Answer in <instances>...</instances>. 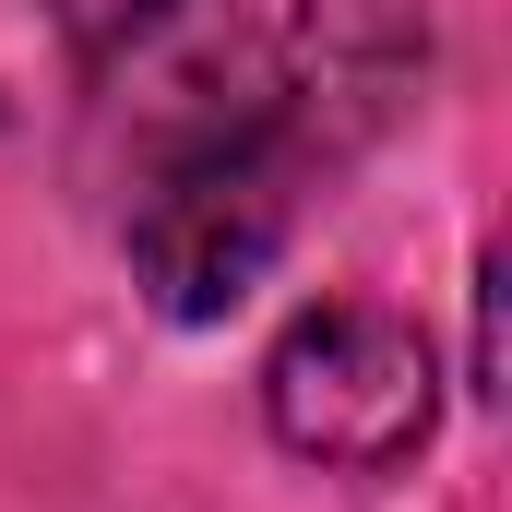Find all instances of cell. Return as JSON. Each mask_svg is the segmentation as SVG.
Returning <instances> with one entry per match:
<instances>
[{"instance_id": "3", "label": "cell", "mask_w": 512, "mask_h": 512, "mask_svg": "<svg viewBox=\"0 0 512 512\" xmlns=\"http://www.w3.org/2000/svg\"><path fill=\"white\" fill-rule=\"evenodd\" d=\"M167 0H60V24H72V48H120V36H143Z\"/></svg>"}, {"instance_id": "1", "label": "cell", "mask_w": 512, "mask_h": 512, "mask_svg": "<svg viewBox=\"0 0 512 512\" xmlns=\"http://www.w3.org/2000/svg\"><path fill=\"white\" fill-rule=\"evenodd\" d=\"M286 215H298V155L274 131H203L179 143L143 203H131V262L143 286L179 310V322H215L251 298V274L286 251Z\"/></svg>"}, {"instance_id": "2", "label": "cell", "mask_w": 512, "mask_h": 512, "mask_svg": "<svg viewBox=\"0 0 512 512\" xmlns=\"http://www.w3.org/2000/svg\"><path fill=\"white\" fill-rule=\"evenodd\" d=\"M429 346L393 322V310H310L274 370H262V417L298 465H334V477H393L417 441H429Z\"/></svg>"}]
</instances>
